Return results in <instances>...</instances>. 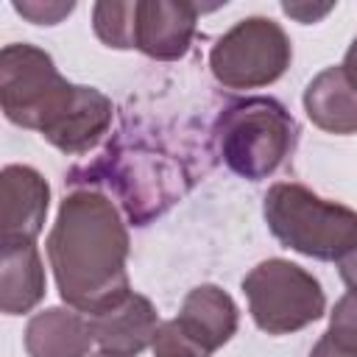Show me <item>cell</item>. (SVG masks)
Masks as SVG:
<instances>
[{"instance_id":"ba28073f","label":"cell","mask_w":357,"mask_h":357,"mask_svg":"<svg viewBox=\"0 0 357 357\" xmlns=\"http://www.w3.org/2000/svg\"><path fill=\"white\" fill-rule=\"evenodd\" d=\"M201 6L184 0H137L134 47L156 61H176L190 50Z\"/></svg>"},{"instance_id":"ffe728a7","label":"cell","mask_w":357,"mask_h":357,"mask_svg":"<svg viewBox=\"0 0 357 357\" xmlns=\"http://www.w3.org/2000/svg\"><path fill=\"white\" fill-rule=\"evenodd\" d=\"M337 271H340V279L349 284V290H357V248L337 262Z\"/></svg>"},{"instance_id":"ac0fdd59","label":"cell","mask_w":357,"mask_h":357,"mask_svg":"<svg viewBox=\"0 0 357 357\" xmlns=\"http://www.w3.org/2000/svg\"><path fill=\"white\" fill-rule=\"evenodd\" d=\"M332 8H335V3H326V6H310V3H282V11H284L287 17H293V20L304 22V25L318 22V20H321V17H326Z\"/></svg>"},{"instance_id":"30bf717a","label":"cell","mask_w":357,"mask_h":357,"mask_svg":"<svg viewBox=\"0 0 357 357\" xmlns=\"http://www.w3.org/2000/svg\"><path fill=\"white\" fill-rule=\"evenodd\" d=\"M178 326L209 354L226 346L240 324V310L234 298L218 284H198L184 296L178 310Z\"/></svg>"},{"instance_id":"9c48e42d","label":"cell","mask_w":357,"mask_h":357,"mask_svg":"<svg viewBox=\"0 0 357 357\" xmlns=\"http://www.w3.org/2000/svg\"><path fill=\"white\" fill-rule=\"evenodd\" d=\"M95 343L103 354L112 357H137L148 346H153V337L159 332V315L151 298L139 293H128L123 301L89 315Z\"/></svg>"},{"instance_id":"d6986e66","label":"cell","mask_w":357,"mask_h":357,"mask_svg":"<svg viewBox=\"0 0 357 357\" xmlns=\"http://www.w3.org/2000/svg\"><path fill=\"white\" fill-rule=\"evenodd\" d=\"M310 357H357V354H354V351H349V349H343V346H337V343L324 332V335H321V340L312 346Z\"/></svg>"},{"instance_id":"7402d4cb","label":"cell","mask_w":357,"mask_h":357,"mask_svg":"<svg viewBox=\"0 0 357 357\" xmlns=\"http://www.w3.org/2000/svg\"><path fill=\"white\" fill-rule=\"evenodd\" d=\"M86 357H112V354H103V351H98V354H86Z\"/></svg>"},{"instance_id":"44dd1931","label":"cell","mask_w":357,"mask_h":357,"mask_svg":"<svg viewBox=\"0 0 357 357\" xmlns=\"http://www.w3.org/2000/svg\"><path fill=\"white\" fill-rule=\"evenodd\" d=\"M343 73H346V78L351 81V86L357 89V36L351 39V45H349V50H346V56H343Z\"/></svg>"},{"instance_id":"5b68a950","label":"cell","mask_w":357,"mask_h":357,"mask_svg":"<svg viewBox=\"0 0 357 357\" xmlns=\"http://www.w3.org/2000/svg\"><path fill=\"white\" fill-rule=\"evenodd\" d=\"M248 312L268 335H290L315 324L326 312L321 282L301 265L271 257L254 265L243 279Z\"/></svg>"},{"instance_id":"7a4b0ae2","label":"cell","mask_w":357,"mask_h":357,"mask_svg":"<svg viewBox=\"0 0 357 357\" xmlns=\"http://www.w3.org/2000/svg\"><path fill=\"white\" fill-rule=\"evenodd\" d=\"M262 215L271 234L304 257L340 262L357 248V212L326 201L296 181H276L265 192Z\"/></svg>"},{"instance_id":"7c38bea8","label":"cell","mask_w":357,"mask_h":357,"mask_svg":"<svg viewBox=\"0 0 357 357\" xmlns=\"http://www.w3.org/2000/svg\"><path fill=\"white\" fill-rule=\"evenodd\" d=\"M112 117H114L112 100L100 89L78 84V95H75L73 109L45 134V139L53 148H59L61 153L78 156V153L92 151L103 139V134L112 126Z\"/></svg>"},{"instance_id":"4fadbf2b","label":"cell","mask_w":357,"mask_h":357,"mask_svg":"<svg viewBox=\"0 0 357 357\" xmlns=\"http://www.w3.org/2000/svg\"><path fill=\"white\" fill-rule=\"evenodd\" d=\"M304 112L326 134H357V89L340 64L321 70L307 84Z\"/></svg>"},{"instance_id":"8fae6325","label":"cell","mask_w":357,"mask_h":357,"mask_svg":"<svg viewBox=\"0 0 357 357\" xmlns=\"http://www.w3.org/2000/svg\"><path fill=\"white\" fill-rule=\"evenodd\" d=\"M92 343L89 315L75 307H47L25 326L28 357H86Z\"/></svg>"},{"instance_id":"52a82bcc","label":"cell","mask_w":357,"mask_h":357,"mask_svg":"<svg viewBox=\"0 0 357 357\" xmlns=\"http://www.w3.org/2000/svg\"><path fill=\"white\" fill-rule=\"evenodd\" d=\"M50 184L28 165H6L0 173V245L33 243L47 218Z\"/></svg>"},{"instance_id":"3957f363","label":"cell","mask_w":357,"mask_h":357,"mask_svg":"<svg viewBox=\"0 0 357 357\" xmlns=\"http://www.w3.org/2000/svg\"><path fill=\"white\" fill-rule=\"evenodd\" d=\"M296 120L273 98H245L226 106L215 123L220 159L231 173L262 181L273 176L296 148Z\"/></svg>"},{"instance_id":"9a60e30c","label":"cell","mask_w":357,"mask_h":357,"mask_svg":"<svg viewBox=\"0 0 357 357\" xmlns=\"http://www.w3.org/2000/svg\"><path fill=\"white\" fill-rule=\"evenodd\" d=\"M92 28L103 45L114 50H131L134 36H137V0L134 3H120V0L95 3Z\"/></svg>"},{"instance_id":"2e32d148","label":"cell","mask_w":357,"mask_h":357,"mask_svg":"<svg viewBox=\"0 0 357 357\" xmlns=\"http://www.w3.org/2000/svg\"><path fill=\"white\" fill-rule=\"evenodd\" d=\"M326 335L357 354V290H349L346 296H340L329 312V329Z\"/></svg>"},{"instance_id":"6da1fadb","label":"cell","mask_w":357,"mask_h":357,"mask_svg":"<svg viewBox=\"0 0 357 357\" xmlns=\"http://www.w3.org/2000/svg\"><path fill=\"white\" fill-rule=\"evenodd\" d=\"M128 229L109 195L73 190L47 234V262L67 307L95 315L131 293Z\"/></svg>"},{"instance_id":"e0dca14e","label":"cell","mask_w":357,"mask_h":357,"mask_svg":"<svg viewBox=\"0 0 357 357\" xmlns=\"http://www.w3.org/2000/svg\"><path fill=\"white\" fill-rule=\"evenodd\" d=\"M11 8L25 17L33 25H59L67 14H73L75 3L73 0H14Z\"/></svg>"},{"instance_id":"5bb4252c","label":"cell","mask_w":357,"mask_h":357,"mask_svg":"<svg viewBox=\"0 0 357 357\" xmlns=\"http://www.w3.org/2000/svg\"><path fill=\"white\" fill-rule=\"evenodd\" d=\"M45 298V265L36 243L0 245V310L6 315L31 312Z\"/></svg>"},{"instance_id":"8992f818","label":"cell","mask_w":357,"mask_h":357,"mask_svg":"<svg viewBox=\"0 0 357 357\" xmlns=\"http://www.w3.org/2000/svg\"><path fill=\"white\" fill-rule=\"evenodd\" d=\"M293 61L290 36L271 17H245L209 50V70L226 89H257L279 81Z\"/></svg>"},{"instance_id":"277c9868","label":"cell","mask_w":357,"mask_h":357,"mask_svg":"<svg viewBox=\"0 0 357 357\" xmlns=\"http://www.w3.org/2000/svg\"><path fill=\"white\" fill-rule=\"evenodd\" d=\"M78 84H70L50 53L28 42H11L0 50V106L3 114L42 137L73 109Z\"/></svg>"}]
</instances>
